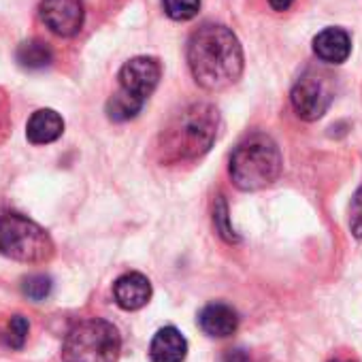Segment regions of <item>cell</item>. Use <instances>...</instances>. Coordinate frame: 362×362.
I'll use <instances>...</instances> for the list:
<instances>
[{
    "label": "cell",
    "instance_id": "22",
    "mask_svg": "<svg viewBox=\"0 0 362 362\" xmlns=\"http://www.w3.org/2000/svg\"><path fill=\"white\" fill-rule=\"evenodd\" d=\"M269 5H271L275 11H288V9L294 5V0H269Z\"/></svg>",
    "mask_w": 362,
    "mask_h": 362
},
{
    "label": "cell",
    "instance_id": "9",
    "mask_svg": "<svg viewBox=\"0 0 362 362\" xmlns=\"http://www.w3.org/2000/svg\"><path fill=\"white\" fill-rule=\"evenodd\" d=\"M113 298L126 311H136L145 307L151 298V284L141 273H126L113 284Z\"/></svg>",
    "mask_w": 362,
    "mask_h": 362
},
{
    "label": "cell",
    "instance_id": "19",
    "mask_svg": "<svg viewBox=\"0 0 362 362\" xmlns=\"http://www.w3.org/2000/svg\"><path fill=\"white\" fill-rule=\"evenodd\" d=\"M214 222H216V228L220 230V235L226 239V241H239V237L235 235V230L228 226V207L226 203L222 201V197L216 201V211H214Z\"/></svg>",
    "mask_w": 362,
    "mask_h": 362
},
{
    "label": "cell",
    "instance_id": "3",
    "mask_svg": "<svg viewBox=\"0 0 362 362\" xmlns=\"http://www.w3.org/2000/svg\"><path fill=\"white\" fill-rule=\"evenodd\" d=\"M281 151L277 143L271 136L256 132L237 145L230 156L228 170L239 190L256 192L273 184L281 173Z\"/></svg>",
    "mask_w": 362,
    "mask_h": 362
},
{
    "label": "cell",
    "instance_id": "17",
    "mask_svg": "<svg viewBox=\"0 0 362 362\" xmlns=\"http://www.w3.org/2000/svg\"><path fill=\"white\" fill-rule=\"evenodd\" d=\"M164 13L175 22H188L199 16L201 0H162Z\"/></svg>",
    "mask_w": 362,
    "mask_h": 362
},
{
    "label": "cell",
    "instance_id": "10",
    "mask_svg": "<svg viewBox=\"0 0 362 362\" xmlns=\"http://www.w3.org/2000/svg\"><path fill=\"white\" fill-rule=\"evenodd\" d=\"M188 356V341L175 326L160 328L149 343L151 362H184Z\"/></svg>",
    "mask_w": 362,
    "mask_h": 362
},
{
    "label": "cell",
    "instance_id": "5",
    "mask_svg": "<svg viewBox=\"0 0 362 362\" xmlns=\"http://www.w3.org/2000/svg\"><path fill=\"white\" fill-rule=\"evenodd\" d=\"M0 254L11 260L37 264L45 262L54 254V241L37 222L20 216H0Z\"/></svg>",
    "mask_w": 362,
    "mask_h": 362
},
{
    "label": "cell",
    "instance_id": "14",
    "mask_svg": "<svg viewBox=\"0 0 362 362\" xmlns=\"http://www.w3.org/2000/svg\"><path fill=\"white\" fill-rule=\"evenodd\" d=\"M16 60L22 69L28 71H41L45 66H49L54 62V52L47 43L33 39V41H24L20 43L18 52H16Z\"/></svg>",
    "mask_w": 362,
    "mask_h": 362
},
{
    "label": "cell",
    "instance_id": "13",
    "mask_svg": "<svg viewBox=\"0 0 362 362\" xmlns=\"http://www.w3.org/2000/svg\"><path fill=\"white\" fill-rule=\"evenodd\" d=\"M64 119L54 109H39L30 115L26 126V136L33 145H47L62 136Z\"/></svg>",
    "mask_w": 362,
    "mask_h": 362
},
{
    "label": "cell",
    "instance_id": "11",
    "mask_svg": "<svg viewBox=\"0 0 362 362\" xmlns=\"http://www.w3.org/2000/svg\"><path fill=\"white\" fill-rule=\"evenodd\" d=\"M313 52L326 64H343L351 54V39L343 28H324L313 39Z\"/></svg>",
    "mask_w": 362,
    "mask_h": 362
},
{
    "label": "cell",
    "instance_id": "20",
    "mask_svg": "<svg viewBox=\"0 0 362 362\" xmlns=\"http://www.w3.org/2000/svg\"><path fill=\"white\" fill-rule=\"evenodd\" d=\"M349 228L354 237L362 239V188L356 190L349 203Z\"/></svg>",
    "mask_w": 362,
    "mask_h": 362
},
{
    "label": "cell",
    "instance_id": "16",
    "mask_svg": "<svg viewBox=\"0 0 362 362\" xmlns=\"http://www.w3.org/2000/svg\"><path fill=\"white\" fill-rule=\"evenodd\" d=\"M30 332V322L24 315H11L5 324V328L0 330V341H3L5 347L11 349H22L26 345Z\"/></svg>",
    "mask_w": 362,
    "mask_h": 362
},
{
    "label": "cell",
    "instance_id": "12",
    "mask_svg": "<svg viewBox=\"0 0 362 362\" xmlns=\"http://www.w3.org/2000/svg\"><path fill=\"white\" fill-rule=\"evenodd\" d=\"M199 326L209 337H230L239 328V315L230 305L224 303H211L199 313Z\"/></svg>",
    "mask_w": 362,
    "mask_h": 362
},
{
    "label": "cell",
    "instance_id": "2",
    "mask_svg": "<svg viewBox=\"0 0 362 362\" xmlns=\"http://www.w3.org/2000/svg\"><path fill=\"white\" fill-rule=\"evenodd\" d=\"M220 113L209 103H194L181 109L162 132V156L166 162L197 160L218 139Z\"/></svg>",
    "mask_w": 362,
    "mask_h": 362
},
{
    "label": "cell",
    "instance_id": "4",
    "mask_svg": "<svg viewBox=\"0 0 362 362\" xmlns=\"http://www.w3.org/2000/svg\"><path fill=\"white\" fill-rule=\"evenodd\" d=\"M122 339L117 328L103 317L77 322L62 343L64 362H117Z\"/></svg>",
    "mask_w": 362,
    "mask_h": 362
},
{
    "label": "cell",
    "instance_id": "18",
    "mask_svg": "<svg viewBox=\"0 0 362 362\" xmlns=\"http://www.w3.org/2000/svg\"><path fill=\"white\" fill-rule=\"evenodd\" d=\"M24 294L30 298V300H43L49 296L52 292V279L47 275H30L24 279V286H22Z\"/></svg>",
    "mask_w": 362,
    "mask_h": 362
},
{
    "label": "cell",
    "instance_id": "21",
    "mask_svg": "<svg viewBox=\"0 0 362 362\" xmlns=\"http://www.w3.org/2000/svg\"><path fill=\"white\" fill-rule=\"evenodd\" d=\"M220 362H250V356L243 349H226Z\"/></svg>",
    "mask_w": 362,
    "mask_h": 362
},
{
    "label": "cell",
    "instance_id": "7",
    "mask_svg": "<svg viewBox=\"0 0 362 362\" xmlns=\"http://www.w3.org/2000/svg\"><path fill=\"white\" fill-rule=\"evenodd\" d=\"M160 77H162V64L151 56H136L128 60L117 75L119 90L143 103L153 94V90L160 83Z\"/></svg>",
    "mask_w": 362,
    "mask_h": 362
},
{
    "label": "cell",
    "instance_id": "6",
    "mask_svg": "<svg viewBox=\"0 0 362 362\" xmlns=\"http://www.w3.org/2000/svg\"><path fill=\"white\" fill-rule=\"evenodd\" d=\"M332 98H334V90L330 77L317 71L303 73L290 92L292 107L296 115L305 122L320 119L332 105Z\"/></svg>",
    "mask_w": 362,
    "mask_h": 362
},
{
    "label": "cell",
    "instance_id": "8",
    "mask_svg": "<svg viewBox=\"0 0 362 362\" xmlns=\"http://www.w3.org/2000/svg\"><path fill=\"white\" fill-rule=\"evenodd\" d=\"M43 24L58 37H75L83 26L81 0H41L39 7Z\"/></svg>",
    "mask_w": 362,
    "mask_h": 362
},
{
    "label": "cell",
    "instance_id": "15",
    "mask_svg": "<svg viewBox=\"0 0 362 362\" xmlns=\"http://www.w3.org/2000/svg\"><path fill=\"white\" fill-rule=\"evenodd\" d=\"M143 105H145L143 100L126 94L124 90H117L107 103V115L113 122H126V119H132L143 109Z\"/></svg>",
    "mask_w": 362,
    "mask_h": 362
},
{
    "label": "cell",
    "instance_id": "1",
    "mask_svg": "<svg viewBox=\"0 0 362 362\" xmlns=\"http://www.w3.org/2000/svg\"><path fill=\"white\" fill-rule=\"evenodd\" d=\"M188 66L197 83L220 92L239 81L243 73V49L235 33L222 24L199 26L188 41Z\"/></svg>",
    "mask_w": 362,
    "mask_h": 362
}]
</instances>
